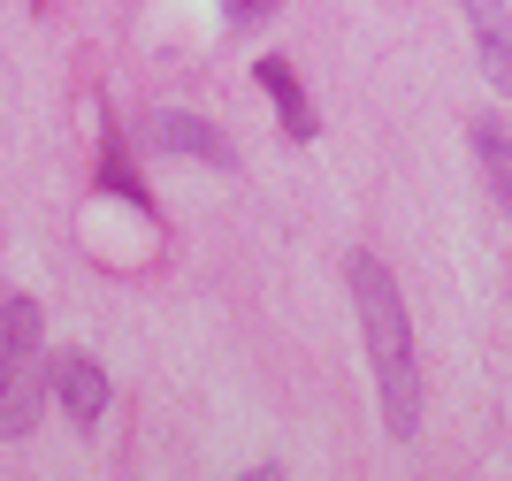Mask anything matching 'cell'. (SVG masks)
Returning a JSON list of instances; mask_svg holds the SVG:
<instances>
[{
    "label": "cell",
    "mask_w": 512,
    "mask_h": 481,
    "mask_svg": "<svg viewBox=\"0 0 512 481\" xmlns=\"http://www.w3.org/2000/svg\"><path fill=\"white\" fill-rule=\"evenodd\" d=\"M352 306H360L367 352H375V390H383V428L390 443H413L421 428V367H413V329H406V298L390 283L383 260H352Z\"/></svg>",
    "instance_id": "6da1fadb"
},
{
    "label": "cell",
    "mask_w": 512,
    "mask_h": 481,
    "mask_svg": "<svg viewBox=\"0 0 512 481\" xmlns=\"http://www.w3.org/2000/svg\"><path fill=\"white\" fill-rule=\"evenodd\" d=\"M39 306L8 298L0 306V436H31L46 405V375H39Z\"/></svg>",
    "instance_id": "7a4b0ae2"
},
{
    "label": "cell",
    "mask_w": 512,
    "mask_h": 481,
    "mask_svg": "<svg viewBox=\"0 0 512 481\" xmlns=\"http://www.w3.org/2000/svg\"><path fill=\"white\" fill-rule=\"evenodd\" d=\"M138 138H146L153 153H184V161H214V168H230V138L214 123H199V115H176V107H153L146 123H138Z\"/></svg>",
    "instance_id": "3957f363"
},
{
    "label": "cell",
    "mask_w": 512,
    "mask_h": 481,
    "mask_svg": "<svg viewBox=\"0 0 512 481\" xmlns=\"http://www.w3.org/2000/svg\"><path fill=\"white\" fill-rule=\"evenodd\" d=\"M54 398L69 405V420H77V428H92V420L107 413V375H100V359H85V352L54 359Z\"/></svg>",
    "instance_id": "277c9868"
},
{
    "label": "cell",
    "mask_w": 512,
    "mask_h": 481,
    "mask_svg": "<svg viewBox=\"0 0 512 481\" xmlns=\"http://www.w3.org/2000/svg\"><path fill=\"white\" fill-rule=\"evenodd\" d=\"M474 23V46H482V69H490L497 92H512V16H505V0H459Z\"/></svg>",
    "instance_id": "5b68a950"
},
{
    "label": "cell",
    "mask_w": 512,
    "mask_h": 481,
    "mask_svg": "<svg viewBox=\"0 0 512 481\" xmlns=\"http://www.w3.org/2000/svg\"><path fill=\"white\" fill-rule=\"evenodd\" d=\"M260 77V92H268V100H276V115H283V130H291V138H314V107H306V92H299V77H291V62H276V54H268V62L253 69Z\"/></svg>",
    "instance_id": "8992f818"
},
{
    "label": "cell",
    "mask_w": 512,
    "mask_h": 481,
    "mask_svg": "<svg viewBox=\"0 0 512 481\" xmlns=\"http://www.w3.org/2000/svg\"><path fill=\"white\" fill-rule=\"evenodd\" d=\"M474 146H482V161L497 168V191L512 199V146H505V130H497V123H474Z\"/></svg>",
    "instance_id": "52a82bcc"
},
{
    "label": "cell",
    "mask_w": 512,
    "mask_h": 481,
    "mask_svg": "<svg viewBox=\"0 0 512 481\" xmlns=\"http://www.w3.org/2000/svg\"><path fill=\"white\" fill-rule=\"evenodd\" d=\"M222 16H230L237 31H253V23H268V16H276V0H222Z\"/></svg>",
    "instance_id": "ba28073f"
}]
</instances>
